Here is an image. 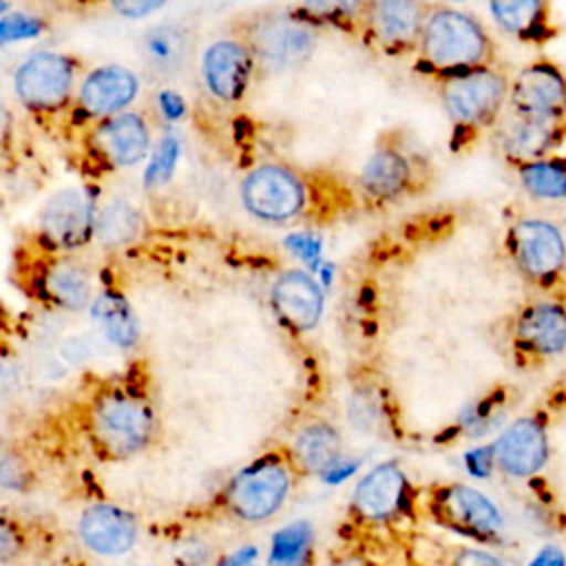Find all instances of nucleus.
<instances>
[{"label":"nucleus","instance_id":"obj_17","mask_svg":"<svg viewBox=\"0 0 566 566\" xmlns=\"http://www.w3.org/2000/svg\"><path fill=\"white\" fill-rule=\"evenodd\" d=\"M250 49L234 40L214 42L203 55V80L208 91L219 99H237L250 77Z\"/></svg>","mask_w":566,"mask_h":566},{"label":"nucleus","instance_id":"obj_38","mask_svg":"<svg viewBox=\"0 0 566 566\" xmlns=\"http://www.w3.org/2000/svg\"><path fill=\"white\" fill-rule=\"evenodd\" d=\"M115 11L126 18H144L164 7L166 0H111Z\"/></svg>","mask_w":566,"mask_h":566},{"label":"nucleus","instance_id":"obj_37","mask_svg":"<svg viewBox=\"0 0 566 566\" xmlns=\"http://www.w3.org/2000/svg\"><path fill=\"white\" fill-rule=\"evenodd\" d=\"M259 546L243 544L234 548L232 553H226L212 562V566H259Z\"/></svg>","mask_w":566,"mask_h":566},{"label":"nucleus","instance_id":"obj_14","mask_svg":"<svg viewBox=\"0 0 566 566\" xmlns=\"http://www.w3.org/2000/svg\"><path fill=\"white\" fill-rule=\"evenodd\" d=\"M73 84V64L57 53H35L15 73L20 99L33 108L60 106Z\"/></svg>","mask_w":566,"mask_h":566},{"label":"nucleus","instance_id":"obj_6","mask_svg":"<svg viewBox=\"0 0 566 566\" xmlns=\"http://www.w3.org/2000/svg\"><path fill=\"white\" fill-rule=\"evenodd\" d=\"M418 506V493L400 462L385 460L365 471L349 497V517L360 526H389Z\"/></svg>","mask_w":566,"mask_h":566},{"label":"nucleus","instance_id":"obj_33","mask_svg":"<svg viewBox=\"0 0 566 566\" xmlns=\"http://www.w3.org/2000/svg\"><path fill=\"white\" fill-rule=\"evenodd\" d=\"M464 469L471 478L484 480L491 475V471L495 469V458H493V447L491 444H480L473 447L464 453Z\"/></svg>","mask_w":566,"mask_h":566},{"label":"nucleus","instance_id":"obj_31","mask_svg":"<svg viewBox=\"0 0 566 566\" xmlns=\"http://www.w3.org/2000/svg\"><path fill=\"white\" fill-rule=\"evenodd\" d=\"M177 157H179V144L175 137H164L155 153H153V159L146 168V186L148 188H157L161 184H166L175 170V164H177Z\"/></svg>","mask_w":566,"mask_h":566},{"label":"nucleus","instance_id":"obj_10","mask_svg":"<svg viewBox=\"0 0 566 566\" xmlns=\"http://www.w3.org/2000/svg\"><path fill=\"white\" fill-rule=\"evenodd\" d=\"M509 102L520 115L566 117V69L548 60L531 62L513 77Z\"/></svg>","mask_w":566,"mask_h":566},{"label":"nucleus","instance_id":"obj_3","mask_svg":"<svg viewBox=\"0 0 566 566\" xmlns=\"http://www.w3.org/2000/svg\"><path fill=\"white\" fill-rule=\"evenodd\" d=\"M509 256L520 276L544 296L566 301V237L546 219H520L506 232Z\"/></svg>","mask_w":566,"mask_h":566},{"label":"nucleus","instance_id":"obj_24","mask_svg":"<svg viewBox=\"0 0 566 566\" xmlns=\"http://www.w3.org/2000/svg\"><path fill=\"white\" fill-rule=\"evenodd\" d=\"M265 566H316V531L310 520H294L272 533Z\"/></svg>","mask_w":566,"mask_h":566},{"label":"nucleus","instance_id":"obj_8","mask_svg":"<svg viewBox=\"0 0 566 566\" xmlns=\"http://www.w3.org/2000/svg\"><path fill=\"white\" fill-rule=\"evenodd\" d=\"M509 340L524 363H542L566 349V301L542 296L522 305L509 323Z\"/></svg>","mask_w":566,"mask_h":566},{"label":"nucleus","instance_id":"obj_34","mask_svg":"<svg viewBox=\"0 0 566 566\" xmlns=\"http://www.w3.org/2000/svg\"><path fill=\"white\" fill-rule=\"evenodd\" d=\"M360 467H363V460H360V458H352V455H345V453H343L334 464H329V467L321 473L318 480H321L323 484L338 486V484H343V482L356 478L358 471H360Z\"/></svg>","mask_w":566,"mask_h":566},{"label":"nucleus","instance_id":"obj_40","mask_svg":"<svg viewBox=\"0 0 566 566\" xmlns=\"http://www.w3.org/2000/svg\"><path fill=\"white\" fill-rule=\"evenodd\" d=\"M528 566H566V559H564V553L555 546H544Z\"/></svg>","mask_w":566,"mask_h":566},{"label":"nucleus","instance_id":"obj_25","mask_svg":"<svg viewBox=\"0 0 566 566\" xmlns=\"http://www.w3.org/2000/svg\"><path fill=\"white\" fill-rule=\"evenodd\" d=\"M142 55L153 73L172 75L186 64L190 55V38L181 27H157L144 35Z\"/></svg>","mask_w":566,"mask_h":566},{"label":"nucleus","instance_id":"obj_41","mask_svg":"<svg viewBox=\"0 0 566 566\" xmlns=\"http://www.w3.org/2000/svg\"><path fill=\"white\" fill-rule=\"evenodd\" d=\"M161 106H164V111H166L168 117H177L179 111H181V102H179L175 95H170V93H166V95L161 97Z\"/></svg>","mask_w":566,"mask_h":566},{"label":"nucleus","instance_id":"obj_30","mask_svg":"<svg viewBox=\"0 0 566 566\" xmlns=\"http://www.w3.org/2000/svg\"><path fill=\"white\" fill-rule=\"evenodd\" d=\"M95 234L104 245H124L142 234V214L128 201H113L95 221Z\"/></svg>","mask_w":566,"mask_h":566},{"label":"nucleus","instance_id":"obj_39","mask_svg":"<svg viewBox=\"0 0 566 566\" xmlns=\"http://www.w3.org/2000/svg\"><path fill=\"white\" fill-rule=\"evenodd\" d=\"M0 31H2V40L7 42V40H11V38L31 35V33L38 31V27H35V22L27 20L24 15H11V18H4V20H2Z\"/></svg>","mask_w":566,"mask_h":566},{"label":"nucleus","instance_id":"obj_4","mask_svg":"<svg viewBox=\"0 0 566 566\" xmlns=\"http://www.w3.org/2000/svg\"><path fill=\"white\" fill-rule=\"evenodd\" d=\"M420 38L424 60L449 75L489 66L493 55L491 38L482 24L453 9L433 11L427 18Z\"/></svg>","mask_w":566,"mask_h":566},{"label":"nucleus","instance_id":"obj_7","mask_svg":"<svg viewBox=\"0 0 566 566\" xmlns=\"http://www.w3.org/2000/svg\"><path fill=\"white\" fill-rule=\"evenodd\" d=\"M511 82L493 66H478L453 73L442 84V102L447 113L469 128L489 126L497 119L509 99Z\"/></svg>","mask_w":566,"mask_h":566},{"label":"nucleus","instance_id":"obj_2","mask_svg":"<svg viewBox=\"0 0 566 566\" xmlns=\"http://www.w3.org/2000/svg\"><path fill=\"white\" fill-rule=\"evenodd\" d=\"M296 478L301 473L285 447L263 451L221 486L214 511L241 524H263L287 504Z\"/></svg>","mask_w":566,"mask_h":566},{"label":"nucleus","instance_id":"obj_15","mask_svg":"<svg viewBox=\"0 0 566 566\" xmlns=\"http://www.w3.org/2000/svg\"><path fill=\"white\" fill-rule=\"evenodd\" d=\"M250 40L256 55L276 69L301 64L314 49L312 29L285 15L261 18L252 27Z\"/></svg>","mask_w":566,"mask_h":566},{"label":"nucleus","instance_id":"obj_23","mask_svg":"<svg viewBox=\"0 0 566 566\" xmlns=\"http://www.w3.org/2000/svg\"><path fill=\"white\" fill-rule=\"evenodd\" d=\"M148 142L146 122L133 113L108 119L99 130V146L117 166L137 164L146 155Z\"/></svg>","mask_w":566,"mask_h":566},{"label":"nucleus","instance_id":"obj_22","mask_svg":"<svg viewBox=\"0 0 566 566\" xmlns=\"http://www.w3.org/2000/svg\"><path fill=\"white\" fill-rule=\"evenodd\" d=\"M137 77L124 66H102L93 71L80 91L82 108L91 115H111L133 102Z\"/></svg>","mask_w":566,"mask_h":566},{"label":"nucleus","instance_id":"obj_12","mask_svg":"<svg viewBox=\"0 0 566 566\" xmlns=\"http://www.w3.org/2000/svg\"><path fill=\"white\" fill-rule=\"evenodd\" d=\"M495 469L511 478H531L548 460L546 427L537 416H526L511 422L491 442Z\"/></svg>","mask_w":566,"mask_h":566},{"label":"nucleus","instance_id":"obj_36","mask_svg":"<svg viewBox=\"0 0 566 566\" xmlns=\"http://www.w3.org/2000/svg\"><path fill=\"white\" fill-rule=\"evenodd\" d=\"M307 11L321 18H338L354 11L356 0H305Z\"/></svg>","mask_w":566,"mask_h":566},{"label":"nucleus","instance_id":"obj_18","mask_svg":"<svg viewBox=\"0 0 566 566\" xmlns=\"http://www.w3.org/2000/svg\"><path fill=\"white\" fill-rule=\"evenodd\" d=\"M285 449L298 473L312 478H321V473L343 455L338 429L323 418L301 424Z\"/></svg>","mask_w":566,"mask_h":566},{"label":"nucleus","instance_id":"obj_29","mask_svg":"<svg viewBox=\"0 0 566 566\" xmlns=\"http://www.w3.org/2000/svg\"><path fill=\"white\" fill-rule=\"evenodd\" d=\"M524 190L535 199H566V157L548 155L517 166Z\"/></svg>","mask_w":566,"mask_h":566},{"label":"nucleus","instance_id":"obj_9","mask_svg":"<svg viewBox=\"0 0 566 566\" xmlns=\"http://www.w3.org/2000/svg\"><path fill=\"white\" fill-rule=\"evenodd\" d=\"M241 199L245 208L265 221H283L301 212L305 190L301 179L283 166H259L241 186Z\"/></svg>","mask_w":566,"mask_h":566},{"label":"nucleus","instance_id":"obj_32","mask_svg":"<svg viewBox=\"0 0 566 566\" xmlns=\"http://www.w3.org/2000/svg\"><path fill=\"white\" fill-rule=\"evenodd\" d=\"M495 409H497V400L489 398V400H482V402H475V405H469L460 416H458V429L460 433L469 436V438H480L484 436L493 422L497 420L495 416Z\"/></svg>","mask_w":566,"mask_h":566},{"label":"nucleus","instance_id":"obj_11","mask_svg":"<svg viewBox=\"0 0 566 566\" xmlns=\"http://www.w3.org/2000/svg\"><path fill=\"white\" fill-rule=\"evenodd\" d=\"M80 542L99 557H122L133 551L139 537L137 517L117 504H88L77 520Z\"/></svg>","mask_w":566,"mask_h":566},{"label":"nucleus","instance_id":"obj_26","mask_svg":"<svg viewBox=\"0 0 566 566\" xmlns=\"http://www.w3.org/2000/svg\"><path fill=\"white\" fill-rule=\"evenodd\" d=\"M93 321L104 338L122 349H128L139 340V323L128 303L117 294L106 292L95 298Z\"/></svg>","mask_w":566,"mask_h":566},{"label":"nucleus","instance_id":"obj_19","mask_svg":"<svg viewBox=\"0 0 566 566\" xmlns=\"http://www.w3.org/2000/svg\"><path fill=\"white\" fill-rule=\"evenodd\" d=\"M44 237L62 248L80 245L91 230V206L80 190H62L42 210Z\"/></svg>","mask_w":566,"mask_h":566},{"label":"nucleus","instance_id":"obj_27","mask_svg":"<svg viewBox=\"0 0 566 566\" xmlns=\"http://www.w3.org/2000/svg\"><path fill=\"white\" fill-rule=\"evenodd\" d=\"M44 294L64 310H82L91 298V279L73 261H57L44 272Z\"/></svg>","mask_w":566,"mask_h":566},{"label":"nucleus","instance_id":"obj_28","mask_svg":"<svg viewBox=\"0 0 566 566\" xmlns=\"http://www.w3.org/2000/svg\"><path fill=\"white\" fill-rule=\"evenodd\" d=\"M409 179H411V168L407 159L396 150L374 153L360 175L365 190L378 199L396 197L407 188Z\"/></svg>","mask_w":566,"mask_h":566},{"label":"nucleus","instance_id":"obj_5","mask_svg":"<svg viewBox=\"0 0 566 566\" xmlns=\"http://www.w3.org/2000/svg\"><path fill=\"white\" fill-rule=\"evenodd\" d=\"M418 504L433 524L469 539L493 542L502 533V513L495 502L469 484H431L422 497L418 495Z\"/></svg>","mask_w":566,"mask_h":566},{"label":"nucleus","instance_id":"obj_16","mask_svg":"<svg viewBox=\"0 0 566 566\" xmlns=\"http://www.w3.org/2000/svg\"><path fill=\"white\" fill-rule=\"evenodd\" d=\"M272 305L285 325L296 332H307L321 318L323 294L310 274L292 270L274 283Z\"/></svg>","mask_w":566,"mask_h":566},{"label":"nucleus","instance_id":"obj_13","mask_svg":"<svg viewBox=\"0 0 566 566\" xmlns=\"http://www.w3.org/2000/svg\"><path fill=\"white\" fill-rule=\"evenodd\" d=\"M564 142L566 117L557 115L513 113L500 128V148L517 166L553 155Z\"/></svg>","mask_w":566,"mask_h":566},{"label":"nucleus","instance_id":"obj_21","mask_svg":"<svg viewBox=\"0 0 566 566\" xmlns=\"http://www.w3.org/2000/svg\"><path fill=\"white\" fill-rule=\"evenodd\" d=\"M420 0H371L369 24L376 38L389 46L411 44L424 29Z\"/></svg>","mask_w":566,"mask_h":566},{"label":"nucleus","instance_id":"obj_35","mask_svg":"<svg viewBox=\"0 0 566 566\" xmlns=\"http://www.w3.org/2000/svg\"><path fill=\"white\" fill-rule=\"evenodd\" d=\"M449 566H506L497 555L484 551V548H458L451 555Z\"/></svg>","mask_w":566,"mask_h":566},{"label":"nucleus","instance_id":"obj_20","mask_svg":"<svg viewBox=\"0 0 566 566\" xmlns=\"http://www.w3.org/2000/svg\"><path fill=\"white\" fill-rule=\"evenodd\" d=\"M489 7L495 22L517 40L542 44L557 33L548 0H489Z\"/></svg>","mask_w":566,"mask_h":566},{"label":"nucleus","instance_id":"obj_1","mask_svg":"<svg viewBox=\"0 0 566 566\" xmlns=\"http://www.w3.org/2000/svg\"><path fill=\"white\" fill-rule=\"evenodd\" d=\"M91 451L104 462H122L146 451L159 429L153 402L130 387L97 391L82 416Z\"/></svg>","mask_w":566,"mask_h":566}]
</instances>
